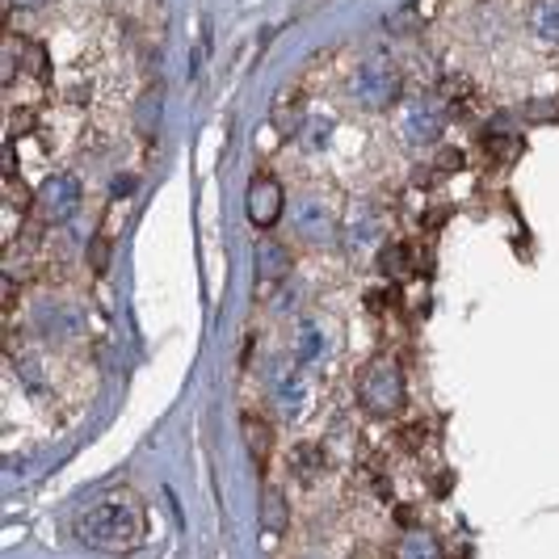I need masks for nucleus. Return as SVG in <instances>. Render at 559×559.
Wrapping results in <instances>:
<instances>
[{
	"instance_id": "nucleus-1",
	"label": "nucleus",
	"mask_w": 559,
	"mask_h": 559,
	"mask_svg": "<svg viewBox=\"0 0 559 559\" xmlns=\"http://www.w3.org/2000/svg\"><path fill=\"white\" fill-rule=\"evenodd\" d=\"M147 534V513L143 501L131 488H110L102 492L97 501H88L76 518V538L93 551H106V556H127L135 551Z\"/></svg>"
},
{
	"instance_id": "nucleus-2",
	"label": "nucleus",
	"mask_w": 559,
	"mask_h": 559,
	"mask_svg": "<svg viewBox=\"0 0 559 559\" xmlns=\"http://www.w3.org/2000/svg\"><path fill=\"white\" fill-rule=\"evenodd\" d=\"M404 400H408V392H404V370L395 362H388V358L370 362L358 374V404H362L370 417H383V420L400 417L404 413Z\"/></svg>"
},
{
	"instance_id": "nucleus-3",
	"label": "nucleus",
	"mask_w": 559,
	"mask_h": 559,
	"mask_svg": "<svg viewBox=\"0 0 559 559\" xmlns=\"http://www.w3.org/2000/svg\"><path fill=\"white\" fill-rule=\"evenodd\" d=\"M282 206H286V194H282V181L270 177V173H257L249 181V194H245V211L257 227H274L282 219Z\"/></svg>"
},
{
	"instance_id": "nucleus-4",
	"label": "nucleus",
	"mask_w": 559,
	"mask_h": 559,
	"mask_svg": "<svg viewBox=\"0 0 559 559\" xmlns=\"http://www.w3.org/2000/svg\"><path fill=\"white\" fill-rule=\"evenodd\" d=\"M34 206H38V215H43L47 224L68 219V215L81 206V181H76V177H51V181L38 190Z\"/></svg>"
},
{
	"instance_id": "nucleus-5",
	"label": "nucleus",
	"mask_w": 559,
	"mask_h": 559,
	"mask_svg": "<svg viewBox=\"0 0 559 559\" xmlns=\"http://www.w3.org/2000/svg\"><path fill=\"white\" fill-rule=\"evenodd\" d=\"M395 559H442V543L429 531H404L395 543Z\"/></svg>"
},
{
	"instance_id": "nucleus-6",
	"label": "nucleus",
	"mask_w": 559,
	"mask_h": 559,
	"mask_svg": "<svg viewBox=\"0 0 559 559\" xmlns=\"http://www.w3.org/2000/svg\"><path fill=\"white\" fill-rule=\"evenodd\" d=\"M245 442H249L252 459L265 463V454H270V447H274V429L257 417V413H249V417H245Z\"/></svg>"
},
{
	"instance_id": "nucleus-7",
	"label": "nucleus",
	"mask_w": 559,
	"mask_h": 559,
	"mask_svg": "<svg viewBox=\"0 0 559 559\" xmlns=\"http://www.w3.org/2000/svg\"><path fill=\"white\" fill-rule=\"evenodd\" d=\"M265 526H270V531H286V504H282L278 492L265 497Z\"/></svg>"
}]
</instances>
